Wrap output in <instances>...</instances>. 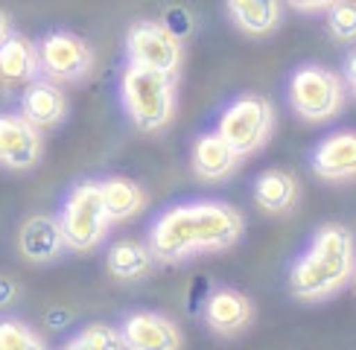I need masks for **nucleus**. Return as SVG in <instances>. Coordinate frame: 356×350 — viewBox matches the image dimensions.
I'll return each mask as SVG.
<instances>
[{
  "mask_svg": "<svg viewBox=\"0 0 356 350\" xmlns=\"http://www.w3.org/2000/svg\"><path fill=\"white\" fill-rule=\"evenodd\" d=\"M243 213L228 201H184L175 204L167 213H161L149 228V251L158 262H175L193 260L199 254L228 251L243 240Z\"/></svg>",
  "mask_w": 356,
  "mask_h": 350,
  "instance_id": "1",
  "label": "nucleus"
},
{
  "mask_svg": "<svg viewBox=\"0 0 356 350\" xmlns=\"http://www.w3.org/2000/svg\"><path fill=\"white\" fill-rule=\"evenodd\" d=\"M356 269V237L339 222H324L307 251L292 262L289 289L298 301L316 303L327 301L339 289H345Z\"/></svg>",
  "mask_w": 356,
  "mask_h": 350,
  "instance_id": "2",
  "label": "nucleus"
},
{
  "mask_svg": "<svg viewBox=\"0 0 356 350\" xmlns=\"http://www.w3.org/2000/svg\"><path fill=\"white\" fill-rule=\"evenodd\" d=\"M120 99L131 123L140 131H146V135H158L175 117V102H178L175 76L129 65L120 79Z\"/></svg>",
  "mask_w": 356,
  "mask_h": 350,
  "instance_id": "3",
  "label": "nucleus"
},
{
  "mask_svg": "<svg viewBox=\"0 0 356 350\" xmlns=\"http://www.w3.org/2000/svg\"><path fill=\"white\" fill-rule=\"evenodd\" d=\"M348 102L345 79L324 65H304L289 79V106L304 123H330Z\"/></svg>",
  "mask_w": 356,
  "mask_h": 350,
  "instance_id": "4",
  "label": "nucleus"
},
{
  "mask_svg": "<svg viewBox=\"0 0 356 350\" xmlns=\"http://www.w3.org/2000/svg\"><path fill=\"white\" fill-rule=\"evenodd\" d=\"M65 233L67 251H94V248L108 237V228L114 225L106 199H102L99 181H82L70 190V196L65 199V208L58 213Z\"/></svg>",
  "mask_w": 356,
  "mask_h": 350,
  "instance_id": "5",
  "label": "nucleus"
},
{
  "mask_svg": "<svg viewBox=\"0 0 356 350\" xmlns=\"http://www.w3.org/2000/svg\"><path fill=\"white\" fill-rule=\"evenodd\" d=\"M272 131H275V106L260 94L236 97L222 111L219 126H216V135L240 158L260 152L269 143Z\"/></svg>",
  "mask_w": 356,
  "mask_h": 350,
  "instance_id": "6",
  "label": "nucleus"
},
{
  "mask_svg": "<svg viewBox=\"0 0 356 350\" xmlns=\"http://www.w3.org/2000/svg\"><path fill=\"white\" fill-rule=\"evenodd\" d=\"M126 56H129V65L135 67L178 76V70L184 65V44L167 24L138 21L126 33Z\"/></svg>",
  "mask_w": 356,
  "mask_h": 350,
  "instance_id": "7",
  "label": "nucleus"
},
{
  "mask_svg": "<svg viewBox=\"0 0 356 350\" xmlns=\"http://www.w3.org/2000/svg\"><path fill=\"white\" fill-rule=\"evenodd\" d=\"M94 47L76 33H50L38 44V65L50 82H79L94 70Z\"/></svg>",
  "mask_w": 356,
  "mask_h": 350,
  "instance_id": "8",
  "label": "nucleus"
},
{
  "mask_svg": "<svg viewBox=\"0 0 356 350\" xmlns=\"http://www.w3.org/2000/svg\"><path fill=\"white\" fill-rule=\"evenodd\" d=\"M44 155L41 128H35L24 114H0V167L3 169H33Z\"/></svg>",
  "mask_w": 356,
  "mask_h": 350,
  "instance_id": "9",
  "label": "nucleus"
},
{
  "mask_svg": "<svg viewBox=\"0 0 356 350\" xmlns=\"http://www.w3.org/2000/svg\"><path fill=\"white\" fill-rule=\"evenodd\" d=\"M120 335L126 350H181L184 344L178 324L161 312H131L123 321Z\"/></svg>",
  "mask_w": 356,
  "mask_h": 350,
  "instance_id": "10",
  "label": "nucleus"
},
{
  "mask_svg": "<svg viewBox=\"0 0 356 350\" xmlns=\"http://www.w3.org/2000/svg\"><path fill=\"white\" fill-rule=\"evenodd\" d=\"M313 172L321 181H356V131L342 128L324 138L313 149Z\"/></svg>",
  "mask_w": 356,
  "mask_h": 350,
  "instance_id": "11",
  "label": "nucleus"
},
{
  "mask_svg": "<svg viewBox=\"0 0 356 350\" xmlns=\"http://www.w3.org/2000/svg\"><path fill=\"white\" fill-rule=\"evenodd\" d=\"M18 251L29 262H50L62 251H67L58 216H47V213L26 216L18 231Z\"/></svg>",
  "mask_w": 356,
  "mask_h": 350,
  "instance_id": "12",
  "label": "nucleus"
},
{
  "mask_svg": "<svg viewBox=\"0 0 356 350\" xmlns=\"http://www.w3.org/2000/svg\"><path fill=\"white\" fill-rule=\"evenodd\" d=\"M240 164H243V158L236 155L216 131H204V135H199L196 143H193L190 167L202 181H211V184L228 181L231 175H236Z\"/></svg>",
  "mask_w": 356,
  "mask_h": 350,
  "instance_id": "13",
  "label": "nucleus"
},
{
  "mask_svg": "<svg viewBox=\"0 0 356 350\" xmlns=\"http://www.w3.org/2000/svg\"><path fill=\"white\" fill-rule=\"evenodd\" d=\"M204 321L219 335H236L254 321V303L236 289H216L204 303Z\"/></svg>",
  "mask_w": 356,
  "mask_h": 350,
  "instance_id": "14",
  "label": "nucleus"
},
{
  "mask_svg": "<svg viewBox=\"0 0 356 350\" xmlns=\"http://www.w3.org/2000/svg\"><path fill=\"white\" fill-rule=\"evenodd\" d=\"M21 114L35 128H56L67 117V94L50 79H35L21 97Z\"/></svg>",
  "mask_w": 356,
  "mask_h": 350,
  "instance_id": "15",
  "label": "nucleus"
},
{
  "mask_svg": "<svg viewBox=\"0 0 356 350\" xmlns=\"http://www.w3.org/2000/svg\"><path fill=\"white\" fill-rule=\"evenodd\" d=\"M257 208L272 216H286L301 201V181L289 169H266L254 181Z\"/></svg>",
  "mask_w": 356,
  "mask_h": 350,
  "instance_id": "16",
  "label": "nucleus"
},
{
  "mask_svg": "<svg viewBox=\"0 0 356 350\" xmlns=\"http://www.w3.org/2000/svg\"><path fill=\"white\" fill-rule=\"evenodd\" d=\"M231 24L251 38L272 35L284 18V0H225Z\"/></svg>",
  "mask_w": 356,
  "mask_h": 350,
  "instance_id": "17",
  "label": "nucleus"
},
{
  "mask_svg": "<svg viewBox=\"0 0 356 350\" xmlns=\"http://www.w3.org/2000/svg\"><path fill=\"white\" fill-rule=\"evenodd\" d=\"M41 73L38 65V47L24 35H12L0 47V82L6 85H26L35 82Z\"/></svg>",
  "mask_w": 356,
  "mask_h": 350,
  "instance_id": "18",
  "label": "nucleus"
},
{
  "mask_svg": "<svg viewBox=\"0 0 356 350\" xmlns=\"http://www.w3.org/2000/svg\"><path fill=\"white\" fill-rule=\"evenodd\" d=\"M152 251L149 245L140 240H120L108 248L106 254V266L108 274L117 277V281H140V277L152 269Z\"/></svg>",
  "mask_w": 356,
  "mask_h": 350,
  "instance_id": "19",
  "label": "nucleus"
},
{
  "mask_svg": "<svg viewBox=\"0 0 356 350\" xmlns=\"http://www.w3.org/2000/svg\"><path fill=\"white\" fill-rule=\"evenodd\" d=\"M99 187H102V199H106L111 222L135 219L146 208V193H143V187L138 181L123 178V175H111V178L99 181Z\"/></svg>",
  "mask_w": 356,
  "mask_h": 350,
  "instance_id": "20",
  "label": "nucleus"
},
{
  "mask_svg": "<svg viewBox=\"0 0 356 350\" xmlns=\"http://www.w3.org/2000/svg\"><path fill=\"white\" fill-rule=\"evenodd\" d=\"M62 350H126L123 335L117 327L108 324H88L73 339L62 344Z\"/></svg>",
  "mask_w": 356,
  "mask_h": 350,
  "instance_id": "21",
  "label": "nucleus"
},
{
  "mask_svg": "<svg viewBox=\"0 0 356 350\" xmlns=\"http://www.w3.org/2000/svg\"><path fill=\"white\" fill-rule=\"evenodd\" d=\"M0 350H50L41 335L18 318L0 321Z\"/></svg>",
  "mask_w": 356,
  "mask_h": 350,
  "instance_id": "22",
  "label": "nucleus"
},
{
  "mask_svg": "<svg viewBox=\"0 0 356 350\" xmlns=\"http://www.w3.org/2000/svg\"><path fill=\"white\" fill-rule=\"evenodd\" d=\"M327 29L336 41L356 44V0H339L327 12Z\"/></svg>",
  "mask_w": 356,
  "mask_h": 350,
  "instance_id": "23",
  "label": "nucleus"
},
{
  "mask_svg": "<svg viewBox=\"0 0 356 350\" xmlns=\"http://www.w3.org/2000/svg\"><path fill=\"white\" fill-rule=\"evenodd\" d=\"M292 9L307 12V15H321V12H330L339 0H286Z\"/></svg>",
  "mask_w": 356,
  "mask_h": 350,
  "instance_id": "24",
  "label": "nucleus"
},
{
  "mask_svg": "<svg viewBox=\"0 0 356 350\" xmlns=\"http://www.w3.org/2000/svg\"><path fill=\"white\" fill-rule=\"evenodd\" d=\"M345 88H348V94H353V99H356V50L345 58Z\"/></svg>",
  "mask_w": 356,
  "mask_h": 350,
  "instance_id": "25",
  "label": "nucleus"
},
{
  "mask_svg": "<svg viewBox=\"0 0 356 350\" xmlns=\"http://www.w3.org/2000/svg\"><path fill=\"white\" fill-rule=\"evenodd\" d=\"M15 295H18V286H15L9 277H0V306H6L15 301Z\"/></svg>",
  "mask_w": 356,
  "mask_h": 350,
  "instance_id": "26",
  "label": "nucleus"
},
{
  "mask_svg": "<svg viewBox=\"0 0 356 350\" xmlns=\"http://www.w3.org/2000/svg\"><path fill=\"white\" fill-rule=\"evenodd\" d=\"M12 38V24H9V15L0 9V47H3V44Z\"/></svg>",
  "mask_w": 356,
  "mask_h": 350,
  "instance_id": "27",
  "label": "nucleus"
},
{
  "mask_svg": "<svg viewBox=\"0 0 356 350\" xmlns=\"http://www.w3.org/2000/svg\"><path fill=\"white\" fill-rule=\"evenodd\" d=\"M350 283H353V289H356V269H353V277H350Z\"/></svg>",
  "mask_w": 356,
  "mask_h": 350,
  "instance_id": "28",
  "label": "nucleus"
}]
</instances>
